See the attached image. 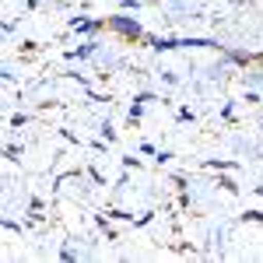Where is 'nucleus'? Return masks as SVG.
I'll list each match as a JSON object with an SVG mask.
<instances>
[{
  "mask_svg": "<svg viewBox=\"0 0 263 263\" xmlns=\"http://www.w3.org/2000/svg\"><path fill=\"white\" fill-rule=\"evenodd\" d=\"M109 28H116L120 35H126V39H141L144 28L137 25L134 18H126V14H116V18H109Z\"/></svg>",
  "mask_w": 263,
  "mask_h": 263,
  "instance_id": "obj_1",
  "label": "nucleus"
}]
</instances>
